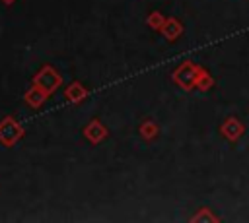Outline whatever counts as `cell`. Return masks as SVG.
Here are the masks:
<instances>
[{"instance_id":"1","label":"cell","mask_w":249,"mask_h":223,"mask_svg":"<svg viewBox=\"0 0 249 223\" xmlns=\"http://www.w3.org/2000/svg\"><path fill=\"white\" fill-rule=\"evenodd\" d=\"M222 134H224L230 142H237V140L243 136V124H241L235 116H231V118H228V120L222 124Z\"/></svg>"}]
</instances>
